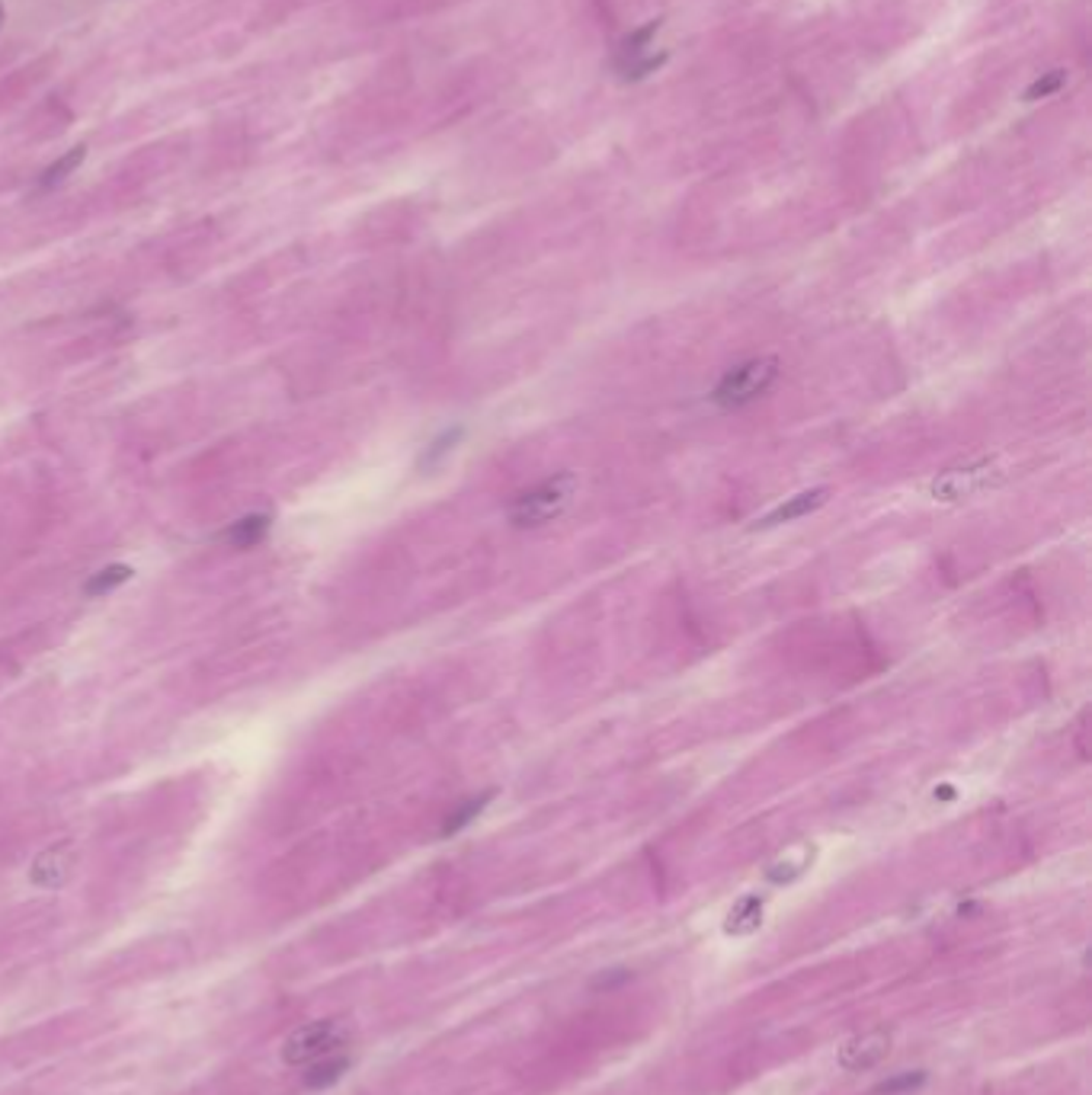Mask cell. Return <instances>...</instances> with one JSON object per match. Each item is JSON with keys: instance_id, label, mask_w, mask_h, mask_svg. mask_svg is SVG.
Wrapping results in <instances>:
<instances>
[{"instance_id": "cell-1", "label": "cell", "mask_w": 1092, "mask_h": 1095, "mask_svg": "<svg viewBox=\"0 0 1092 1095\" xmlns=\"http://www.w3.org/2000/svg\"><path fill=\"white\" fill-rule=\"evenodd\" d=\"M775 381H779V359L753 356V359L737 363L734 369H727L721 375V381L712 392V401L721 410H744V407L756 404L763 395H769V387Z\"/></svg>"}, {"instance_id": "cell-2", "label": "cell", "mask_w": 1092, "mask_h": 1095, "mask_svg": "<svg viewBox=\"0 0 1092 1095\" xmlns=\"http://www.w3.org/2000/svg\"><path fill=\"white\" fill-rule=\"evenodd\" d=\"M571 497H574V478L571 474L545 478L542 484L522 490L519 497L510 503V522L516 528L548 525L571 507Z\"/></svg>"}, {"instance_id": "cell-3", "label": "cell", "mask_w": 1092, "mask_h": 1095, "mask_svg": "<svg viewBox=\"0 0 1092 1095\" xmlns=\"http://www.w3.org/2000/svg\"><path fill=\"white\" fill-rule=\"evenodd\" d=\"M343 1041H346V1032L337 1026V1021H314V1026L298 1029L286 1041V1047H282V1061L292 1067H308L314 1061H321V1057L334 1054Z\"/></svg>"}, {"instance_id": "cell-4", "label": "cell", "mask_w": 1092, "mask_h": 1095, "mask_svg": "<svg viewBox=\"0 0 1092 1095\" xmlns=\"http://www.w3.org/2000/svg\"><path fill=\"white\" fill-rule=\"evenodd\" d=\"M891 1050V1032L888 1029H871L862 1032L856 1038H850L839 1047V1067L850 1073H862L871 1070L874 1064H881Z\"/></svg>"}, {"instance_id": "cell-5", "label": "cell", "mask_w": 1092, "mask_h": 1095, "mask_svg": "<svg viewBox=\"0 0 1092 1095\" xmlns=\"http://www.w3.org/2000/svg\"><path fill=\"white\" fill-rule=\"evenodd\" d=\"M70 868H75V849H70V842H58L52 845V849H46L39 859L32 862L29 868V881L39 888H61Z\"/></svg>"}, {"instance_id": "cell-6", "label": "cell", "mask_w": 1092, "mask_h": 1095, "mask_svg": "<svg viewBox=\"0 0 1092 1095\" xmlns=\"http://www.w3.org/2000/svg\"><path fill=\"white\" fill-rule=\"evenodd\" d=\"M269 513H251V516H243V519H237L231 528H228V532H225V542L231 545V548H254V545H260L263 539H266V532H269Z\"/></svg>"}, {"instance_id": "cell-7", "label": "cell", "mask_w": 1092, "mask_h": 1095, "mask_svg": "<svg viewBox=\"0 0 1092 1095\" xmlns=\"http://www.w3.org/2000/svg\"><path fill=\"white\" fill-rule=\"evenodd\" d=\"M759 923H763V900H759V897H747V900H740V903L730 910L724 929H727L730 935H750V932L759 929Z\"/></svg>"}, {"instance_id": "cell-8", "label": "cell", "mask_w": 1092, "mask_h": 1095, "mask_svg": "<svg viewBox=\"0 0 1092 1095\" xmlns=\"http://www.w3.org/2000/svg\"><path fill=\"white\" fill-rule=\"evenodd\" d=\"M84 157H87V148L78 145V148H70L64 157H58L55 164H49V167L42 170V176H39V190H55V186H61L67 176L84 164Z\"/></svg>"}, {"instance_id": "cell-9", "label": "cell", "mask_w": 1092, "mask_h": 1095, "mask_svg": "<svg viewBox=\"0 0 1092 1095\" xmlns=\"http://www.w3.org/2000/svg\"><path fill=\"white\" fill-rule=\"evenodd\" d=\"M311 1070H308V1076H305V1086L308 1089H324V1086H334L343 1073H346V1067H349V1057H321V1061H314V1064H308Z\"/></svg>"}, {"instance_id": "cell-10", "label": "cell", "mask_w": 1092, "mask_h": 1095, "mask_svg": "<svg viewBox=\"0 0 1092 1095\" xmlns=\"http://www.w3.org/2000/svg\"><path fill=\"white\" fill-rule=\"evenodd\" d=\"M824 490H807V493H798V497H792L788 503H782L775 513L766 516V525H775V522H792L798 516H807L810 510H817L824 503Z\"/></svg>"}, {"instance_id": "cell-11", "label": "cell", "mask_w": 1092, "mask_h": 1095, "mask_svg": "<svg viewBox=\"0 0 1092 1095\" xmlns=\"http://www.w3.org/2000/svg\"><path fill=\"white\" fill-rule=\"evenodd\" d=\"M128 577H132V568H125V564H110V568L96 571V574L84 583V596H90V599L106 596V593H113L116 586H122Z\"/></svg>"}, {"instance_id": "cell-12", "label": "cell", "mask_w": 1092, "mask_h": 1095, "mask_svg": "<svg viewBox=\"0 0 1092 1095\" xmlns=\"http://www.w3.org/2000/svg\"><path fill=\"white\" fill-rule=\"evenodd\" d=\"M487 801H490V795H484V798H471V801H465L462 807H455L452 814L446 817V824H442V836H452V833H458V830H465V827H468V824L481 814Z\"/></svg>"}, {"instance_id": "cell-13", "label": "cell", "mask_w": 1092, "mask_h": 1095, "mask_svg": "<svg viewBox=\"0 0 1092 1095\" xmlns=\"http://www.w3.org/2000/svg\"><path fill=\"white\" fill-rule=\"evenodd\" d=\"M926 1083V1073L923 1070H907V1073H897V1076H891V1079H885V1083H878L874 1089H871V1095H907V1092H913V1089H920Z\"/></svg>"}, {"instance_id": "cell-14", "label": "cell", "mask_w": 1092, "mask_h": 1095, "mask_svg": "<svg viewBox=\"0 0 1092 1095\" xmlns=\"http://www.w3.org/2000/svg\"><path fill=\"white\" fill-rule=\"evenodd\" d=\"M1064 84V75H1061V70H1051V75H1044V78H1038L1032 87H1029V93H1026V99H1038V96H1051L1057 87H1061Z\"/></svg>"}, {"instance_id": "cell-15", "label": "cell", "mask_w": 1092, "mask_h": 1095, "mask_svg": "<svg viewBox=\"0 0 1092 1095\" xmlns=\"http://www.w3.org/2000/svg\"><path fill=\"white\" fill-rule=\"evenodd\" d=\"M0 26H4V4H0Z\"/></svg>"}]
</instances>
